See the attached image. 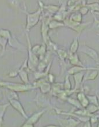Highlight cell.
Here are the masks:
<instances>
[{
	"label": "cell",
	"instance_id": "cell-11",
	"mask_svg": "<svg viewBox=\"0 0 99 127\" xmlns=\"http://www.w3.org/2000/svg\"><path fill=\"white\" fill-rule=\"evenodd\" d=\"M69 60L70 63L71 64L73 65H78V66H85L82 62L80 61V59H79L77 53H70L68 56Z\"/></svg>",
	"mask_w": 99,
	"mask_h": 127
},
{
	"label": "cell",
	"instance_id": "cell-25",
	"mask_svg": "<svg viewBox=\"0 0 99 127\" xmlns=\"http://www.w3.org/2000/svg\"><path fill=\"white\" fill-rule=\"evenodd\" d=\"M9 105V103H7V104H5V105H1V118H0V119H1V125H2V120H3V115L5 114L6 109L8 108Z\"/></svg>",
	"mask_w": 99,
	"mask_h": 127
},
{
	"label": "cell",
	"instance_id": "cell-20",
	"mask_svg": "<svg viewBox=\"0 0 99 127\" xmlns=\"http://www.w3.org/2000/svg\"><path fill=\"white\" fill-rule=\"evenodd\" d=\"M0 35H1V37L8 39L12 37L10 31L6 29H1V31H0Z\"/></svg>",
	"mask_w": 99,
	"mask_h": 127
},
{
	"label": "cell",
	"instance_id": "cell-29",
	"mask_svg": "<svg viewBox=\"0 0 99 127\" xmlns=\"http://www.w3.org/2000/svg\"><path fill=\"white\" fill-rule=\"evenodd\" d=\"M89 7L86 6V5L81 6L79 10V12H80V13L82 15H86V14L89 12Z\"/></svg>",
	"mask_w": 99,
	"mask_h": 127
},
{
	"label": "cell",
	"instance_id": "cell-19",
	"mask_svg": "<svg viewBox=\"0 0 99 127\" xmlns=\"http://www.w3.org/2000/svg\"><path fill=\"white\" fill-rule=\"evenodd\" d=\"M86 6L89 7V9L91 10L92 12H99V2H95L90 4L86 5Z\"/></svg>",
	"mask_w": 99,
	"mask_h": 127
},
{
	"label": "cell",
	"instance_id": "cell-8",
	"mask_svg": "<svg viewBox=\"0 0 99 127\" xmlns=\"http://www.w3.org/2000/svg\"><path fill=\"white\" fill-rule=\"evenodd\" d=\"M89 69H97L99 70V68H93V67H91V68H86V67H85V66L75 65V66L72 67V68H70V69L68 70V74L74 75V74L78 73V72H80L82 71H86V70H89Z\"/></svg>",
	"mask_w": 99,
	"mask_h": 127
},
{
	"label": "cell",
	"instance_id": "cell-4",
	"mask_svg": "<svg viewBox=\"0 0 99 127\" xmlns=\"http://www.w3.org/2000/svg\"><path fill=\"white\" fill-rule=\"evenodd\" d=\"M79 49L81 52L91 58L96 64H99V54L96 50L86 45H82L81 47L79 46Z\"/></svg>",
	"mask_w": 99,
	"mask_h": 127
},
{
	"label": "cell",
	"instance_id": "cell-14",
	"mask_svg": "<svg viewBox=\"0 0 99 127\" xmlns=\"http://www.w3.org/2000/svg\"><path fill=\"white\" fill-rule=\"evenodd\" d=\"M79 48V40L78 37H76L73 39V42L70 45V53H76L77 50Z\"/></svg>",
	"mask_w": 99,
	"mask_h": 127
},
{
	"label": "cell",
	"instance_id": "cell-33",
	"mask_svg": "<svg viewBox=\"0 0 99 127\" xmlns=\"http://www.w3.org/2000/svg\"><path fill=\"white\" fill-rule=\"evenodd\" d=\"M98 36H99V33H98Z\"/></svg>",
	"mask_w": 99,
	"mask_h": 127
},
{
	"label": "cell",
	"instance_id": "cell-6",
	"mask_svg": "<svg viewBox=\"0 0 99 127\" xmlns=\"http://www.w3.org/2000/svg\"><path fill=\"white\" fill-rule=\"evenodd\" d=\"M9 102L10 105L12 106V107H13L16 110H17L19 113L22 114V116H23L25 119H28V117L26 114L25 112L23 107L22 105L21 104L20 102L19 101L18 99H11L9 100Z\"/></svg>",
	"mask_w": 99,
	"mask_h": 127
},
{
	"label": "cell",
	"instance_id": "cell-10",
	"mask_svg": "<svg viewBox=\"0 0 99 127\" xmlns=\"http://www.w3.org/2000/svg\"><path fill=\"white\" fill-rule=\"evenodd\" d=\"M99 70L89 69L86 70L84 76V80H94L97 78L99 75Z\"/></svg>",
	"mask_w": 99,
	"mask_h": 127
},
{
	"label": "cell",
	"instance_id": "cell-32",
	"mask_svg": "<svg viewBox=\"0 0 99 127\" xmlns=\"http://www.w3.org/2000/svg\"><path fill=\"white\" fill-rule=\"evenodd\" d=\"M98 127H99V124H98Z\"/></svg>",
	"mask_w": 99,
	"mask_h": 127
},
{
	"label": "cell",
	"instance_id": "cell-3",
	"mask_svg": "<svg viewBox=\"0 0 99 127\" xmlns=\"http://www.w3.org/2000/svg\"><path fill=\"white\" fill-rule=\"evenodd\" d=\"M1 86H6L8 89L11 90L12 91H15V92H24V91H27L33 89L31 85L29 84H18L13 83L9 82H1Z\"/></svg>",
	"mask_w": 99,
	"mask_h": 127
},
{
	"label": "cell",
	"instance_id": "cell-34",
	"mask_svg": "<svg viewBox=\"0 0 99 127\" xmlns=\"http://www.w3.org/2000/svg\"></svg>",
	"mask_w": 99,
	"mask_h": 127
},
{
	"label": "cell",
	"instance_id": "cell-24",
	"mask_svg": "<svg viewBox=\"0 0 99 127\" xmlns=\"http://www.w3.org/2000/svg\"><path fill=\"white\" fill-rule=\"evenodd\" d=\"M44 8L51 13H55L59 9V7L57 6H54V5L53 6L52 5H49V6H43V8Z\"/></svg>",
	"mask_w": 99,
	"mask_h": 127
},
{
	"label": "cell",
	"instance_id": "cell-15",
	"mask_svg": "<svg viewBox=\"0 0 99 127\" xmlns=\"http://www.w3.org/2000/svg\"><path fill=\"white\" fill-rule=\"evenodd\" d=\"M39 84H38V86L40 87V90H41V92L43 94H46V93L49 92L50 91L51 89V86L50 84L48 83L43 82H39Z\"/></svg>",
	"mask_w": 99,
	"mask_h": 127
},
{
	"label": "cell",
	"instance_id": "cell-1",
	"mask_svg": "<svg viewBox=\"0 0 99 127\" xmlns=\"http://www.w3.org/2000/svg\"><path fill=\"white\" fill-rule=\"evenodd\" d=\"M43 5H40V7L35 12L32 13H29L27 11H25L26 15V31H29L32 28L36 25L39 22L40 19V15L43 9Z\"/></svg>",
	"mask_w": 99,
	"mask_h": 127
},
{
	"label": "cell",
	"instance_id": "cell-17",
	"mask_svg": "<svg viewBox=\"0 0 99 127\" xmlns=\"http://www.w3.org/2000/svg\"><path fill=\"white\" fill-rule=\"evenodd\" d=\"M69 19L74 22L81 23L82 21V15L80 13V12H78V13L76 12L72 14Z\"/></svg>",
	"mask_w": 99,
	"mask_h": 127
},
{
	"label": "cell",
	"instance_id": "cell-23",
	"mask_svg": "<svg viewBox=\"0 0 99 127\" xmlns=\"http://www.w3.org/2000/svg\"><path fill=\"white\" fill-rule=\"evenodd\" d=\"M86 96L89 99L90 103L99 106V99L96 96H95V95H87Z\"/></svg>",
	"mask_w": 99,
	"mask_h": 127
},
{
	"label": "cell",
	"instance_id": "cell-28",
	"mask_svg": "<svg viewBox=\"0 0 99 127\" xmlns=\"http://www.w3.org/2000/svg\"><path fill=\"white\" fill-rule=\"evenodd\" d=\"M65 83L64 84V88L67 91H70V89H72V84H71V82L69 79V76H67L65 78Z\"/></svg>",
	"mask_w": 99,
	"mask_h": 127
},
{
	"label": "cell",
	"instance_id": "cell-16",
	"mask_svg": "<svg viewBox=\"0 0 99 127\" xmlns=\"http://www.w3.org/2000/svg\"><path fill=\"white\" fill-rule=\"evenodd\" d=\"M65 26L64 23L61 22L59 21H57L56 20H54L51 21L49 23V29H55L56 28H59L61 27H63Z\"/></svg>",
	"mask_w": 99,
	"mask_h": 127
},
{
	"label": "cell",
	"instance_id": "cell-2",
	"mask_svg": "<svg viewBox=\"0 0 99 127\" xmlns=\"http://www.w3.org/2000/svg\"><path fill=\"white\" fill-rule=\"evenodd\" d=\"M26 39L28 41V66L30 70H34L36 69V68L38 66L39 63V58L36 54H35L31 49V44L30 41L29 35L28 34V32L26 31Z\"/></svg>",
	"mask_w": 99,
	"mask_h": 127
},
{
	"label": "cell",
	"instance_id": "cell-26",
	"mask_svg": "<svg viewBox=\"0 0 99 127\" xmlns=\"http://www.w3.org/2000/svg\"><path fill=\"white\" fill-rule=\"evenodd\" d=\"M92 29L99 32V19L97 18L95 16H94V22L92 26Z\"/></svg>",
	"mask_w": 99,
	"mask_h": 127
},
{
	"label": "cell",
	"instance_id": "cell-12",
	"mask_svg": "<svg viewBox=\"0 0 99 127\" xmlns=\"http://www.w3.org/2000/svg\"><path fill=\"white\" fill-rule=\"evenodd\" d=\"M77 99L80 102L82 106L85 107V108H86L88 106V105H89V100L87 98V96L84 94V93H79L77 94Z\"/></svg>",
	"mask_w": 99,
	"mask_h": 127
},
{
	"label": "cell",
	"instance_id": "cell-9",
	"mask_svg": "<svg viewBox=\"0 0 99 127\" xmlns=\"http://www.w3.org/2000/svg\"><path fill=\"white\" fill-rule=\"evenodd\" d=\"M85 75V71H82L80 72H78V73H77L74 75V80H75V89H74V90H77L80 87V85L82 83V80L84 79V76Z\"/></svg>",
	"mask_w": 99,
	"mask_h": 127
},
{
	"label": "cell",
	"instance_id": "cell-22",
	"mask_svg": "<svg viewBox=\"0 0 99 127\" xmlns=\"http://www.w3.org/2000/svg\"><path fill=\"white\" fill-rule=\"evenodd\" d=\"M86 110L89 112L91 114H92L93 113H95L97 111L99 110V106L95 105L94 104H91L88 105V106L86 107Z\"/></svg>",
	"mask_w": 99,
	"mask_h": 127
},
{
	"label": "cell",
	"instance_id": "cell-13",
	"mask_svg": "<svg viewBox=\"0 0 99 127\" xmlns=\"http://www.w3.org/2000/svg\"><path fill=\"white\" fill-rule=\"evenodd\" d=\"M25 69V68L21 67L20 70H19V75L24 84H28L29 83V80H28V73Z\"/></svg>",
	"mask_w": 99,
	"mask_h": 127
},
{
	"label": "cell",
	"instance_id": "cell-5",
	"mask_svg": "<svg viewBox=\"0 0 99 127\" xmlns=\"http://www.w3.org/2000/svg\"><path fill=\"white\" fill-rule=\"evenodd\" d=\"M46 110H42L41 112L35 113L33 115H32L30 117H28L26 122L23 124L22 127H33L39 121L40 118L42 117V115L45 112Z\"/></svg>",
	"mask_w": 99,
	"mask_h": 127
},
{
	"label": "cell",
	"instance_id": "cell-7",
	"mask_svg": "<svg viewBox=\"0 0 99 127\" xmlns=\"http://www.w3.org/2000/svg\"><path fill=\"white\" fill-rule=\"evenodd\" d=\"M8 44L10 47L12 48L16 49V50H19L22 51V52H25L26 49L25 47L20 42L17 40V39L15 37L12 36L8 40Z\"/></svg>",
	"mask_w": 99,
	"mask_h": 127
},
{
	"label": "cell",
	"instance_id": "cell-18",
	"mask_svg": "<svg viewBox=\"0 0 99 127\" xmlns=\"http://www.w3.org/2000/svg\"><path fill=\"white\" fill-rule=\"evenodd\" d=\"M8 39L2 38V37H1V39H0V44H1L2 50H1V56H2L4 53L5 49H6V45L8 43Z\"/></svg>",
	"mask_w": 99,
	"mask_h": 127
},
{
	"label": "cell",
	"instance_id": "cell-21",
	"mask_svg": "<svg viewBox=\"0 0 99 127\" xmlns=\"http://www.w3.org/2000/svg\"><path fill=\"white\" fill-rule=\"evenodd\" d=\"M57 53L59 56V59L61 60L62 61H64L66 58L68 57L69 55L67 53V52H65V50H62V49H57Z\"/></svg>",
	"mask_w": 99,
	"mask_h": 127
},
{
	"label": "cell",
	"instance_id": "cell-31",
	"mask_svg": "<svg viewBox=\"0 0 99 127\" xmlns=\"http://www.w3.org/2000/svg\"><path fill=\"white\" fill-rule=\"evenodd\" d=\"M46 127H58V126H47Z\"/></svg>",
	"mask_w": 99,
	"mask_h": 127
},
{
	"label": "cell",
	"instance_id": "cell-30",
	"mask_svg": "<svg viewBox=\"0 0 99 127\" xmlns=\"http://www.w3.org/2000/svg\"><path fill=\"white\" fill-rule=\"evenodd\" d=\"M19 74V72L17 71H12L9 73V77H15L17 76V75Z\"/></svg>",
	"mask_w": 99,
	"mask_h": 127
},
{
	"label": "cell",
	"instance_id": "cell-27",
	"mask_svg": "<svg viewBox=\"0 0 99 127\" xmlns=\"http://www.w3.org/2000/svg\"><path fill=\"white\" fill-rule=\"evenodd\" d=\"M68 100L69 103L72 104L73 105H74V106H77L78 108L80 109L81 106H82V105H81V104L80 103V102H79V100L78 101V100L74 99H73L72 98H69L68 99Z\"/></svg>",
	"mask_w": 99,
	"mask_h": 127
}]
</instances>
